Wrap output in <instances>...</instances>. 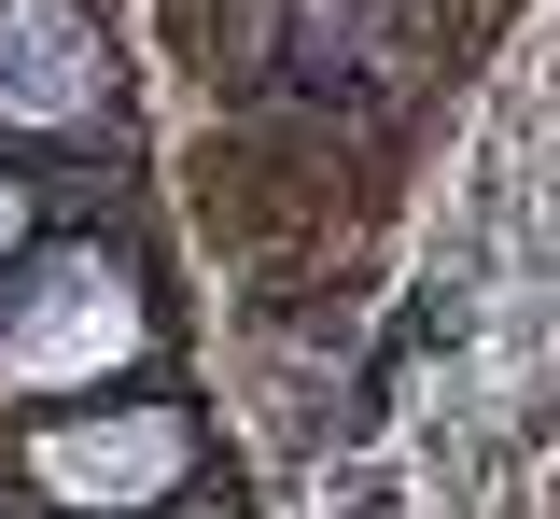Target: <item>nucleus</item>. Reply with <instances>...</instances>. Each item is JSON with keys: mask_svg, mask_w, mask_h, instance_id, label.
I'll return each instance as SVG.
<instances>
[{"mask_svg": "<svg viewBox=\"0 0 560 519\" xmlns=\"http://www.w3.org/2000/svg\"><path fill=\"white\" fill-rule=\"evenodd\" d=\"M140 351V296L98 267V253H57L28 296L0 309V379L14 393H57V379H98Z\"/></svg>", "mask_w": 560, "mask_h": 519, "instance_id": "nucleus-1", "label": "nucleus"}, {"mask_svg": "<svg viewBox=\"0 0 560 519\" xmlns=\"http://www.w3.org/2000/svg\"><path fill=\"white\" fill-rule=\"evenodd\" d=\"M98 99V43L57 0H0V127H84Z\"/></svg>", "mask_w": 560, "mask_h": 519, "instance_id": "nucleus-2", "label": "nucleus"}, {"mask_svg": "<svg viewBox=\"0 0 560 519\" xmlns=\"http://www.w3.org/2000/svg\"><path fill=\"white\" fill-rule=\"evenodd\" d=\"M168 463H183V422H70V436H43V492H70V506H154L168 492Z\"/></svg>", "mask_w": 560, "mask_h": 519, "instance_id": "nucleus-3", "label": "nucleus"}, {"mask_svg": "<svg viewBox=\"0 0 560 519\" xmlns=\"http://www.w3.org/2000/svg\"><path fill=\"white\" fill-rule=\"evenodd\" d=\"M0 253H14V197H0Z\"/></svg>", "mask_w": 560, "mask_h": 519, "instance_id": "nucleus-4", "label": "nucleus"}]
</instances>
